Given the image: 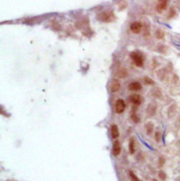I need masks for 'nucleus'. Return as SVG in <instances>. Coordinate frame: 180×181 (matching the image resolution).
<instances>
[{"label": "nucleus", "instance_id": "obj_1", "mask_svg": "<svg viewBox=\"0 0 180 181\" xmlns=\"http://www.w3.org/2000/svg\"><path fill=\"white\" fill-rule=\"evenodd\" d=\"M96 18L101 22L110 23L114 21L116 18L113 11H103L97 15Z\"/></svg>", "mask_w": 180, "mask_h": 181}, {"label": "nucleus", "instance_id": "obj_2", "mask_svg": "<svg viewBox=\"0 0 180 181\" xmlns=\"http://www.w3.org/2000/svg\"><path fill=\"white\" fill-rule=\"evenodd\" d=\"M130 56L136 66H137L138 67H142L143 66L144 59L142 54L138 52H133L131 53Z\"/></svg>", "mask_w": 180, "mask_h": 181}, {"label": "nucleus", "instance_id": "obj_3", "mask_svg": "<svg viewBox=\"0 0 180 181\" xmlns=\"http://www.w3.org/2000/svg\"><path fill=\"white\" fill-rule=\"evenodd\" d=\"M125 107H126V105H125V102L123 99H117L116 102V104H115V109H116V111L117 113V114H122L125 111Z\"/></svg>", "mask_w": 180, "mask_h": 181}, {"label": "nucleus", "instance_id": "obj_4", "mask_svg": "<svg viewBox=\"0 0 180 181\" xmlns=\"http://www.w3.org/2000/svg\"><path fill=\"white\" fill-rule=\"evenodd\" d=\"M109 89L110 91L113 93L117 92V91L120 89V82L118 80L113 79L111 80L109 85Z\"/></svg>", "mask_w": 180, "mask_h": 181}, {"label": "nucleus", "instance_id": "obj_5", "mask_svg": "<svg viewBox=\"0 0 180 181\" xmlns=\"http://www.w3.org/2000/svg\"><path fill=\"white\" fill-rule=\"evenodd\" d=\"M142 100H143L142 97L138 94H133L129 97V101L136 106L140 105L142 104Z\"/></svg>", "mask_w": 180, "mask_h": 181}, {"label": "nucleus", "instance_id": "obj_6", "mask_svg": "<svg viewBox=\"0 0 180 181\" xmlns=\"http://www.w3.org/2000/svg\"><path fill=\"white\" fill-rule=\"evenodd\" d=\"M128 75V71L125 68H120L116 72V76L118 78H125Z\"/></svg>", "mask_w": 180, "mask_h": 181}, {"label": "nucleus", "instance_id": "obj_7", "mask_svg": "<svg viewBox=\"0 0 180 181\" xmlns=\"http://www.w3.org/2000/svg\"><path fill=\"white\" fill-rule=\"evenodd\" d=\"M142 23H139V22H134V23H132L131 24V26H130V29H131V30H132L134 33H135V34L139 33L140 31H141V30H142Z\"/></svg>", "mask_w": 180, "mask_h": 181}, {"label": "nucleus", "instance_id": "obj_8", "mask_svg": "<svg viewBox=\"0 0 180 181\" xmlns=\"http://www.w3.org/2000/svg\"><path fill=\"white\" fill-rule=\"evenodd\" d=\"M129 90L131 91H139L142 90V84L139 82H132L128 86Z\"/></svg>", "mask_w": 180, "mask_h": 181}, {"label": "nucleus", "instance_id": "obj_9", "mask_svg": "<svg viewBox=\"0 0 180 181\" xmlns=\"http://www.w3.org/2000/svg\"><path fill=\"white\" fill-rule=\"evenodd\" d=\"M121 152V147L120 144L118 140H116L113 143V154L114 156H118Z\"/></svg>", "mask_w": 180, "mask_h": 181}, {"label": "nucleus", "instance_id": "obj_10", "mask_svg": "<svg viewBox=\"0 0 180 181\" xmlns=\"http://www.w3.org/2000/svg\"><path fill=\"white\" fill-rule=\"evenodd\" d=\"M167 0H159L158 6H157V10L159 12H161L162 11L165 10L167 8Z\"/></svg>", "mask_w": 180, "mask_h": 181}, {"label": "nucleus", "instance_id": "obj_11", "mask_svg": "<svg viewBox=\"0 0 180 181\" xmlns=\"http://www.w3.org/2000/svg\"><path fill=\"white\" fill-rule=\"evenodd\" d=\"M111 136L113 139H116L119 136V130H118V128L116 125H112L111 126Z\"/></svg>", "mask_w": 180, "mask_h": 181}, {"label": "nucleus", "instance_id": "obj_12", "mask_svg": "<svg viewBox=\"0 0 180 181\" xmlns=\"http://www.w3.org/2000/svg\"><path fill=\"white\" fill-rule=\"evenodd\" d=\"M129 151L132 154L135 152V141L133 137H132L129 142Z\"/></svg>", "mask_w": 180, "mask_h": 181}, {"label": "nucleus", "instance_id": "obj_13", "mask_svg": "<svg viewBox=\"0 0 180 181\" xmlns=\"http://www.w3.org/2000/svg\"><path fill=\"white\" fill-rule=\"evenodd\" d=\"M154 125L153 123H148L147 124H146V130L148 135H150L152 133V132L154 131Z\"/></svg>", "mask_w": 180, "mask_h": 181}, {"label": "nucleus", "instance_id": "obj_14", "mask_svg": "<svg viewBox=\"0 0 180 181\" xmlns=\"http://www.w3.org/2000/svg\"><path fill=\"white\" fill-rule=\"evenodd\" d=\"M155 111H156V107L154 105H149L148 106V109H147V112L148 114L150 115V116H154L155 114Z\"/></svg>", "mask_w": 180, "mask_h": 181}, {"label": "nucleus", "instance_id": "obj_15", "mask_svg": "<svg viewBox=\"0 0 180 181\" xmlns=\"http://www.w3.org/2000/svg\"><path fill=\"white\" fill-rule=\"evenodd\" d=\"M131 118H132V120L134 123H139V120H140L139 117L137 115V114H136V112H135L134 111H133V112H132V114H131Z\"/></svg>", "mask_w": 180, "mask_h": 181}, {"label": "nucleus", "instance_id": "obj_16", "mask_svg": "<svg viewBox=\"0 0 180 181\" xmlns=\"http://www.w3.org/2000/svg\"><path fill=\"white\" fill-rule=\"evenodd\" d=\"M165 34H164V32L162 31L161 30H156L155 32V37L158 38V39H162L163 37H164Z\"/></svg>", "mask_w": 180, "mask_h": 181}, {"label": "nucleus", "instance_id": "obj_17", "mask_svg": "<svg viewBox=\"0 0 180 181\" xmlns=\"http://www.w3.org/2000/svg\"><path fill=\"white\" fill-rule=\"evenodd\" d=\"M129 176L132 181H142L139 179V178L137 176V175L133 172V171H129Z\"/></svg>", "mask_w": 180, "mask_h": 181}, {"label": "nucleus", "instance_id": "obj_18", "mask_svg": "<svg viewBox=\"0 0 180 181\" xmlns=\"http://www.w3.org/2000/svg\"><path fill=\"white\" fill-rule=\"evenodd\" d=\"M158 176L159 178L162 180V181H165L167 178V176L165 174V173L163 170H160L158 173Z\"/></svg>", "mask_w": 180, "mask_h": 181}, {"label": "nucleus", "instance_id": "obj_19", "mask_svg": "<svg viewBox=\"0 0 180 181\" xmlns=\"http://www.w3.org/2000/svg\"><path fill=\"white\" fill-rule=\"evenodd\" d=\"M144 82L146 84H148V85H154V81L151 78H148V77L144 78Z\"/></svg>", "mask_w": 180, "mask_h": 181}, {"label": "nucleus", "instance_id": "obj_20", "mask_svg": "<svg viewBox=\"0 0 180 181\" xmlns=\"http://www.w3.org/2000/svg\"><path fill=\"white\" fill-rule=\"evenodd\" d=\"M155 139L156 140V142H159L161 140V134L159 131H157L155 134Z\"/></svg>", "mask_w": 180, "mask_h": 181}, {"label": "nucleus", "instance_id": "obj_21", "mask_svg": "<svg viewBox=\"0 0 180 181\" xmlns=\"http://www.w3.org/2000/svg\"><path fill=\"white\" fill-rule=\"evenodd\" d=\"M165 159L163 158V157H160L159 158V160H158V164L160 166H163V164H165Z\"/></svg>", "mask_w": 180, "mask_h": 181}, {"label": "nucleus", "instance_id": "obj_22", "mask_svg": "<svg viewBox=\"0 0 180 181\" xmlns=\"http://www.w3.org/2000/svg\"><path fill=\"white\" fill-rule=\"evenodd\" d=\"M177 181H180V178H177V180H176Z\"/></svg>", "mask_w": 180, "mask_h": 181}, {"label": "nucleus", "instance_id": "obj_23", "mask_svg": "<svg viewBox=\"0 0 180 181\" xmlns=\"http://www.w3.org/2000/svg\"><path fill=\"white\" fill-rule=\"evenodd\" d=\"M153 181H158V180H156V179H154V180H153Z\"/></svg>", "mask_w": 180, "mask_h": 181}]
</instances>
